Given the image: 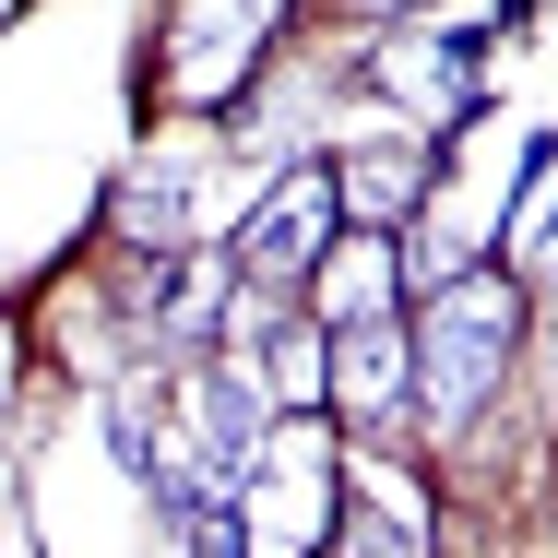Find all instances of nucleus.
Segmentation results:
<instances>
[{
    "label": "nucleus",
    "mask_w": 558,
    "mask_h": 558,
    "mask_svg": "<svg viewBox=\"0 0 558 558\" xmlns=\"http://www.w3.org/2000/svg\"><path fill=\"white\" fill-rule=\"evenodd\" d=\"M404 344H416V392H428L440 416H475V404L499 392L511 344H523V286H511V274H475V286L451 274Z\"/></svg>",
    "instance_id": "obj_1"
},
{
    "label": "nucleus",
    "mask_w": 558,
    "mask_h": 558,
    "mask_svg": "<svg viewBox=\"0 0 558 558\" xmlns=\"http://www.w3.org/2000/svg\"><path fill=\"white\" fill-rule=\"evenodd\" d=\"M286 24V0H167V96L226 108L262 72V36Z\"/></svg>",
    "instance_id": "obj_2"
},
{
    "label": "nucleus",
    "mask_w": 558,
    "mask_h": 558,
    "mask_svg": "<svg viewBox=\"0 0 558 558\" xmlns=\"http://www.w3.org/2000/svg\"><path fill=\"white\" fill-rule=\"evenodd\" d=\"M322 250H333V179H322V167H298L286 191H262L250 226H238V274H250V286H274V298H286Z\"/></svg>",
    "instance_id": "obj_3"
},
{
    "label": "nucleus",
    "mask_w": 558,
    "mask_h": 558,
    "mask_svg": "<svg viewBox=\"0 0 558 558\" xmlns=\"http://www.w3.org/2000/svg\"><path fill=\"white\" fill-rule=\"evenodd\" d=\"M416 392V344H404V322L380 310V322H333L322 333V404H344V416H392Z\"/></svg>",
    "instance_id": "obj_4"
},
{
    "label": "nucleus",
    "mask_w": 558,
    "mask_h": 558,
    "mask_svg": "<svg viewBox=\"0 0 558 558\" xmlns=\"http://www.w3.org/2000/svg\"><path fill=\"white\" fill-rule=\"evenodd\" d=\"M368 84H380L392 108H416V119H475V108H487V84H475V36H380Z\"/></svg>",
    "instance_id": "obj_5"
},
{
    "label": "nucleus",
    "mask_w": 558,
    "mask_h": 558,
    "mask_svg": "<svg viewBox=\"0 0 558 558\" xmlns=\"http://www.w3.org/2000/svg\"><path fill=\"white\" fill-rule=\"evenodd\" d=\"M322 179H333V226H368V238H404L428 203V155H344Z\"/></svg>",
    "instance_id": "obj_6"
},
{
    "label": "nucleus",
    "mask_w": 558,
    "mask_h": 558,
    "mask_svg": "<svg viewBox=\"0 0 558 558\" xmlns=\"http://www.w3.org/2000/svg\"><path fill=\"white\" fill-rule=\"evenodd\" d=\"M310 274H322V322H380V310H392V286H404V238H368V226H344V238L310 262Z\"/></svg>",
    "instance_id": "obj_7"
},
{
    "label": "nucleus",
    "mask_w": 558,
    "mask_h": 558,
    "mask_svg": "<svg viewBox=\"0 0 558 558\" xmlns=\"http://www.w3.org/2000/svg\"><path fill=\"white\" fill-rule=\"evenodd\" d=\"M523 274H558V131L523 143Z\"/></svg>",
    "instance_id": "obj_8"
},
{
    "label": "nucleus",
    "mask_w": 558,
    "mask_h": 558,
    "mask_svg": "<svg viewBox=\"0 0 558 558\" xmlns=\"http://www.w3.org/2000/svg\"><path fill=\"white\" fill-rule=\"evenodd\" d=\"M226 274H238V262H167V333L179 344L226 333Z\"/></svg>",
    "instance_id": "obj_9"
},
{
    "label": "nucleus",
    "mask_w": 558,
    "mask_h": 558,
    "mask_svg": "<svg viewBox=\"0 0 558 558\" xmlns=\"http://www.w3.org/2000/svg\"><path fill=\"white\" fill-rule=\"evenodd\" d=\"M108 215H119V238H191V203H179V191H167V179H155V167H143V179H131V191H119Z\"/></svg>",
    "instance_id": "obj_10"
},
{
    "label": "nucleus",
    "mask_w": 558,
    "mask_h": 558,
    "mask_svg": "<svg viewBox=\"0 0 558 558\" xmlns=\"http://www.w3.org/2000/svg\"><path fill=\"white\" fill-rule=\"evenodd\" d=\"M356 558H416V547H404L392 523H356Z\"/></svg>",
    "instance_id": "obj_11"
},
{
    "label": "nucleus",
    "mask_w": 558,
    "mask_h": 558,
    "mask_svg": "<svg viewBox=\"0 0 558 558\" xmlns=\"http://www.w3.org/2000/svg\"><path fill=\"white\" fill-rule=\"evenodd\" d=\"M344 12H368V24H404V12H428V0H344Z\"/></svg>",
    "instance_id": "obj_12"
}]
</instances>
